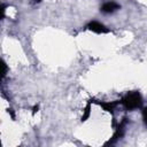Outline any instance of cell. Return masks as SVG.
Here are the masks:
<instances>
[{"label":"cell","mask_w":147,"mask_h":147,"mask_svg":"<svg viewBox=\"0 0 147 147\" xmlns=\"http://www.w3.org/2000/svg\"><path fill=\"white\" fill-rule=\"evenodd\" d=\"M121 103L125 107V109L134 110V109H138L142 106V98H141L139 92L131 91L121 100Z\"/></svg>","instance_id":"cell-1"},{"label":"cell","mask_w":147,"mask_h":147,"mask_svg":"<svg viewBox=\"0 0 147 147\" xmlns=\"http://www.w3.org/2000/svg\"><path fill=\"white\" fill-rule=\"evenodd\" d=\"M87 29L95 32V33H107L109 32V29H107L103 24H101L100 22H96V21H92L87 24Z\"/></svg>","instance_id":"cell-2"},{"label":"cell","mask_w":147,"mask_h":147,"mask_svg":"<svg viewBox=\"0 0 147 147\" xmlns=\"http://www.w3.org/2000/svg\"><path fill=\"white\" fill-rule=\"evenodd\" d=\"M119 8H121V6H119L117 2H115V1H107V2H105V3L100 7L101 11H102V13H106V14L114 13L115 10H117V9H119Z\"/></svg>","instance_id":"cell-3"},{"label":"cell","mask_w":147,"mask_h":147,"mask_svg":"<svg viewBox=\"0 0 147 147\" xmlns=\"http://www.w3.org/2000/svg\"><path fill=\"white\" fill-rule=\"evenodd\" d=\"M118 103V101H115V102H100V105H101V107L105 109V110H107V111H113L114 110V108H115V106Z\"/></svg>","instance_id":"cell-4"},{"label":"cell","mask_w":147,"mask_h":147,"mask_svg":"<svg viewBox=\"0 0 147 147\" xmlns=\"http://www.w3.org/2000/svg\"><path fill=\"white\" fill-rule=\"evenodd\" d=\"M90 114H91V102H88V103L86 105L85 109H84V114H83V116H82V122L86 121V119L90 117Z\"/></svg>","instance_id":"cell-5"},{"label":"cell","mask_w":147,"mask_h":147,"mask_svg":"<svg viewBox=\"0 0 147 147\" xmlns=\"http://www.w3.org/2000/svg\"><path fill=\"white\" fill-rule=\"evenodd\" d=\"M142 118H144V122H145V124L147 125V107L142 109Z\"/></svg>","instance_id":"cell-6"},{"label":"cell","mask_w":147,"mask_h":147,"mask_svg":"<svg viewBox=\"0 0 147 147\" xmlns=\"http://www.w3.org/2000/svg\"><path fill=\"white\" fill-rule=\"evenodd\" d=\"M6 72H7V65H6V63L3 62V70H2V78L6 76Z\"/></svg>","instance_id":"cell-7"},{"label":"cell","mask_w":147,"mask_h":147,"mask_svg":"<svg viewBox=\"0 0 147 147\" xmlns=\"http://www.w3.org/2000/svg\"><path fill=\"white\" fill-rule=\"evenodd\" d=\"M38 109H39V106L37 105V106H34L33 108H32V114H36L37 111H38Z\"/></svg>","instance_id":"cell-8"},{"label":"cell","mask_w":147,"mask_h":147,"mask_svg":"<svg viewBox=\"0 0 147 147\" xmlns=\"http://www.w3.org/2000/svg\"><path fill=\"white\" fill-rule=\"evenodd\" d=\"M8 113L10 114L11 118H13V119H15V115H14V111H13V109H11V108H10V109H8Z\"/></svg>","instance_id":"cell-9"},{"label":"cell","mask_w":147,"mask_h":147,"mask_svg":"<svg viewBox=\"0 0 147 147\" xmlns=\"http://www.w3.org/2000/svg\"><path fill=\"white\" fill-rule=\"evenodd\" d=\"M40 1H41V0H36L34 2H40Z\"/></svg>","instance_id":"cell-10"}]
</instances>
